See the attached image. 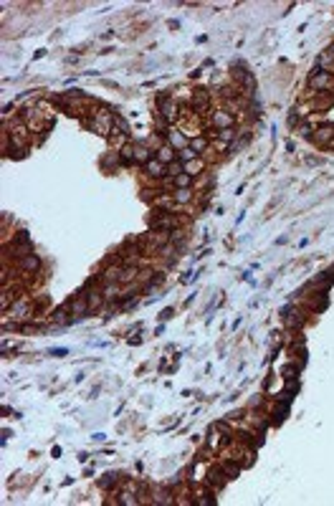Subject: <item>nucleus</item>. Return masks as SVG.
I'll list each match as a JSON object with an SVG mask.
<instances>
[{
  "instance_id": "6ab92c4d",
  "label": "nucleus",
  "mask_w": 334,
  "mask_h": 506,
  "mask_svg": "<svg viewBox=\"0 0 334 506\" xmlns=\"http://www.w3.org/2000/svg\"><path fill=\"white\" fill-rule=\"evenodd\" d=\"M117 165H119V155H117V152H109L104 160H101V167H104V170H109V167H117Z\"/></svg>"
},
{
  "instance_id": "aec40b11",
  "label": "nucleus",
  "mask_w": 334,
  "mask_h": 506,
  "mask_svg": "<svg viewBox=\"0 0 334 506\" xmlns=\"http://www.w3.org/2000/svg\"><path fill=\"white\" fill-rule=\"evenodd\" d=\"M190 147H193V152H195V155H200V152H205V150H208V139H205V137H195Z\"/></svg>"
},
{
  "instance_id": "6e6552de",
  "label": "nucleus",
  "mask_w": 334,
  "mask_h": 506,
  "mask_svg": "<svg viewBox=\"0 0 334 506\" xmlns=\"http://www.w3.org/2000/svg\"><path fill=\"white\" fill-rule=\"evenodd\" d=\"M332 139H334V124H322L314 132V142L319 144H329Z\"/></svg>"
},
{
  "instance_id": "4be33fe9",
  "label": "nucleus",
  "mask_w": 334,
  "mask_h": 506,
  "mask_svg": "<svg viewBox=\"0 0 334 506\" xmlns=\"http://www.w3.org/2000/svg\"><path fill=\"white\" fill-rule=\"evenodd\" d=\"M167 144H172V147H180V150H185V137H182V135H178V132H170V139H167Z\"/></svg>"
},
{
  "instance_id": "1a4fd4ad",
  "label": "nucleus",
  "mask_w": 334,
  "mask_h": 506,
  "mask_svg": "<svg viewBox=\"0 0 334 506\" xmlns=\"http://www.w3.org/2000/svg\"><path fill=\"white\" fill-rule=\"evenodd\" d=\"M225 481H228V476H225L221 468H213V471L208 473V486L215 488V491H221V488L225 486Z\"/></svg>"
},
{
  "instance_id": "a878e982",
  "label": "nucleus",
  "mask_w": 334,
  "mask_h": 506,
  "mask_svg": "<svg viewBox=\"0 0 334 506\" xmlns=\"http://www.w3.org/2000/svg\"><path fill=\"white\" fill-rule=\"evenodd\" d=\"M221 445V436H218V428H215V433L210 436V448H218Z\"/></svg>"
},
{
  "instance_id": "20e7f679",
  "label": "nucleus",
  "mask_w": 334,
  "mask_h": 506,
  "mask_svg": "<svg viewBox=\"0 0 334 506\" xmlns=\"http://www.w3.org/2000/svg\"><path fill=\"white\" fill-rule=\"evenodd\" d=\"M190 104H193L195 112H208V107H210V94L205 92V89H195Z\"/></svg>"
},
{
  "instance_id": "4468645a",
  "label": "nucleus",
  "mask_w": 334,
  "mask_h": 506,
  "mask_svg": "<svg viewBox=\"0 0 334 506\" xmlns=\"http://www.w3.org/2000/svg\"><path fill=\"white\" fill-rule=\"evenodd\" d=\"M68 311H71V309H68V304H64V306H59V309H53V314H51V319H53L56 324H68V322H71V319L66 317Z\"/></svg>"
},
{
  "instance_id": "393cba45",
  "label": "nucleus",
  "mask_w": 334,
  "mask_h": 506,
  "mask_svg": "<svg viewBox=\"0 0 334 506\" xmlns=\"http://www.w3.org/2000/svg\"><path fill=\"white\" fill-rule=\"evenodd\" d=\"M111 483H117V473H107V479H101V488H109Z\"/></svg>"
},
{
  "instance_id": "423d86ee",
  "label": "nucleus",
  "mask_w": 334,
  "mask_h": 506,
  "mask_svg": "<svg viewBox=\"0 0 334 506\" xmlns=\"http://www.w3.org/2000/svg\"><path fill=\"white\" fill-rule=\"evenodd\" d=\"M144 172H147L150 177H155V180H162V177H167V165H162L157 157L150 160L147 165H144Z\"/></svg>"
},
{
  "instance_id": "ddd939ff",
  "label": "nucleus",
  "mask_w": 334,
  "mask_h": 506,
  "mask_svg": "<svg viewBox=\"0 0 334 506\" xmlns=\"http://www.w3.org/2000/svg\"><path fill=\"white\" fill-rule=\"evenodd\" d=\"M218 468H221V471L228 476V481H230V479H236V476L241 473V466H236L233 460H221V463H218Z\"/></svg>"
},
{
  "instance_id": "2eb2a0df",
  "label": "nucleus",
  "mask_w": 334,
  "mask_h": 506,
  "mask_svg": "<svg viewBox=\"0 0 334 506\" xmlns=\"http://www.w3.org/2000/svg\"><path fill=\"white\" fill-rule=\"evenodd\" d=\"M152 157H150V150L144 144H137L134 142V162H142V165H147Z\"/></svg>"
},
{
  "instance_id": "dca6fc26",
  "label": "nucleus",
  "mask_w": 334,
  "mask_h": 506,
  "mask_svg": "<svg viewBox=\"0 0 334 506\" xmlns=\"http://www.w3.org/2000/svg\"><path fill=\"white\" fill-rule=\"evenodd\" d=\"M172 195H175V203H178V205H185V203L193 200V190H190V187H180V190L172 192Z\"/></svg>"
},
{
  "instance_id": "9b49d317",
  "label": "nucleus",
  "mask_w": 334,
  "mask_h": 506,
  "mask_svg": "<svg viewBox=\"0 0 334 506\" xmlns=\"http://www.w3.org/2000/svg\"><path fill=\"white\" fill-rule=\"evenodd\" d=\"M182 170H185V175H190V177H200L202 170H205V162H202V160H190V162H185V165H182Z\"/></svg>"
},
{
  "instance_id": "412c9836",
  "label": "nucleus",
  "mask_w": 334,
  "mask_h": 506,
  "mask_svg": "<svg viewBox=\"0 0 334 506\" xmlns=\"http://www.w3.org/2000/svg\"><path fill=\"white\" fill-rule=\"evenodd\" d=\"M193 180H195V177H190V175H185V172H182V175H178V177H175V187H178V190H180V187H190V185H193Z\"/></svg>"
},
{
  "instance_id": "0eeeda50",
  "label": "nucleus",
  "mask_w": 334,
  "mask_h": 506,
  "mask_svg": "<svg viewBox=\"0 0 334 506\" xmlns=\"http://www.w3.org/2000/svg\"><path fill=\"white\" fill-rule=\"evenodd\" d=\"M18 269H21V271H25V274H33V271H38V269H41V261H38L36 253H31V256L18 258Z\"/></svg>"
},
{
  "instance_id": "f03ea898",
  "label": "nucleus",
  "mask_w": 334,
  "mask_h": 506,
  "mask_svg": "<svg viewBox=\"0 0 334 506\" xmlns=\"http://www.w3.org/2000/svg\"><path fill=\"white\" fill-rule=\"evenodd\" d=\"M157 104H159V116L165 119V122H175L178 119V104H175V99H170L167 94H162L157 99Z\"/></svg>"
},
{
  "instance_id": "b1692460",
  "label": "nucleus",
  "mask_w": 334,
  "mask_h": 506,
  "mask_svg": "<svg viewBox=\"0 0 334 506\" xmlns=\"http://www.w3.org/2000/svg\"><path fill=\"white\" fill-rule=\"evenodd\" d=\"M195 160V152H193V147H185V150H180V162L185 165V162H190Z\"/></svg>"
},
{
  "instance_id": "5701e85b",
  "label": "nucleus",
  "mask_w": 334,
  "mask_h": 506,
  "mask_svg": "<svg viewBox=\"0 0 334 506\" xmlns=\"http://www.w3.org/2000/svg\"><path fill=\"white\" fill-rule=\"evenodd\" d=\"M114 127H117V129L122 132V135H129V124L124 122V119H122L119 114H114Z\"/></svg>"
},
{
  "instance_id": "bb28decb",
  "label": "nucleus",
  "mask_w": 334,
  "mask_h": 506,
  "mask_svg": "<svg viewBox=\"0 0 334 506\" xmlns=\"http://www.w3.org/2000/svg\"><path fill=\"white\" fill-rule=\"evenodd\" d=\"M172 314H175V311H172V309H165V311H162V319H170Z\"/></svg>"
},
{
  "instance_id": "cd10ccee",
  "label": "nucleus",
  "mask_w": 334,
  "mask_h": 506,
  "mask_svg": "<svg viewBox=\"0 0 334 506\" xmlns=\"http://www.w3.org/2000/svg\"><path fill=\"white\" fill-rule=\"evenodd\" d=\"M332 53H334V46H332Z\"/></svg>"
},
{
  "instance_id": "a211bd4d",
  "label": "nucleus",
  "mask_w": 334,
  "mask_h": 506,
  "mask_svg": "<svg viewBox=\"0 0 334 506\" xmlns=\"http://www.w3.org/2000/svg\"><path fill=\"white\" fill-rule=\"evenodd\" d=\"M101 294H104V301H111V299H117V296H119V286L117 284H104Z\"/></svg>"
},
{
  "instance_id": "f3484780",
  "label": "nucleus",
  "mask_w": 334,
  "mask_h": 506,
  "mask_svg": "<svg viewBox=\"0 0 334 506\" xmlns=\"http://www.w3.org/2000/svg\"><path fill=\"white\" fill-rule=\"evenodd\" d=\"M215 137L221 139V142H225V144H228V142H233V139H236V127H228V129H218V132H215Z\"/></svg>"
},
{
  "instance_id": "f8f14e48",
  "label": "nucleus",
  "mask_w": 334,
  "mask_h": 506,
  "mask_svg": "<svg viewBox=\"0 0 334 506\" xmlns=\"http://www.w3.org/2000/svg\"><path fill=\"white\" fill-rule=\"evenodd\" d=\"M213 122H215V127H221V129H228V127H233V122H236V116L230 114V112H215V116H213Z\"/></svg>"
},
{
  "instance_id": "7ed1b4c3",
  "label": "nucleus",
  "mask_w": 334,
  "mask_h": 506,
  "mask_svg": "<svg viewBox=\"0 0 334 506\" xmlns=\"http://www.w3.org/2000/svg\"><path fill=\"white\" fill-rule=\"evenodd\" d=\"M66 304H68V309L74 311V314H79V317H81V314H86V311L91 309V306H89V299H86V294H84V291H79V294L74 296V299H68Z\"/></svg>"
},
{
  "instance_id": "39448f33",
  "label": "nucleus",
  "mask_w": 334,
  "mask_h": 506,
  "mask_svg": "<svg viewBox=\"0 0 334 506\" xmlns=\"http://www.w3.org/2000/svg\"><path fill=\"white\" fill-rule=\"evenodd\" d=\"M175 195L172 192H159V195H155V207H159V210H165V213H172L175 210Z\"/></svg>"
},
{
  "instance_id": "f257e3e1",
  "label": "nucleus",
  "mask_w": 334,
  "mask_h": 506,
  "mask_svg": "<svg viewBox=\"0 0 334 506\" xmlns=\"http://www.w3.org/2000/svg\"><path fill=\"white\" fill-rule=\"evenodd\" d=\"M309 86H312V92H316V94L332 92V89H334V76L329 71H316L314 76L309 79Z\"/></svg>"
},
{
  "instance_id": "9d476101",
  "label": "nucleus",
  "mask_w": 334,
  "mask_h": 506,
  "mask_svg": "<svg viewBox=\"0 0 334 506\" xmlns=\"http://www.w3.org/2000/svg\"><path fill=\"white\" fill-rule=\"evenodd\" d=\"M157 160L162 162V165L175 162V147H172V144H159L157 147Z\"/></svg>"
}]
</instances>
